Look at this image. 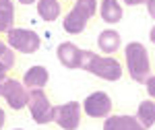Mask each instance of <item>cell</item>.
<instances>
[{"instance_id": "obj_1", "label": "cell", "mask_w": 155, "mask_h": 130, "mask_svg": "<svg viewBox=\"0 0 155 130\" xmlns=\"http://www.w3.org/2000/svg\"><path fill=\"white\" fill-rule=\"evenodd\" d=\"M81 68L91 72L93 76L107 81V83H116L124 74V66L118 58L114 56H99L97 52L83 50L81 52Z\"/></svg>"}, {"instance_id": "obj_2", "label": "cell", "mask_w": 155, "mask_h": 130, "mask_svg": "<svg viewBox=\"0 0 155 130\" xmlns=\"http://www.w3.org/2000/svg\"><path fill=\"white\" fill-rule=\"evenodd\" d=\"M124 66L134 83H143L151 76V56L141 41H130L124 46Z\"/></svg>"}, {"instance_id": "obj_3", "label": "cell", "mask_w": 155, "mask_h": 130, "mask_svg": "<svg viewBox=\"0 0 155 130\" xmlns=\"http://www.w3.org/2000/svg\"><path fill=\"white\" fill-rule=\"evenodd\" d=\"M99 2L97 0H74L72 8L62 19V29L68 35H79L87 29L89 21L97 15Z\"/></svg>"}, {"instance_id": "obj_4", "label": "cell", "mask_w": 155, "mask_h": 130, "mask_svg": "<svg viewBox=\"0 0 155 130\" xmlns=\"http://www.w3.org/2000/svg\"><path fill=\"white\" fill-rule=\"evenodd\" d=\"M4 41L12 52H19V54H35L41 47V37L33 29H25V27H12L6 33Z\"/></svg>"}, {"instance_id": "obj_5", "label": "cell", "mask_w": 155, "mask_h": 130, "mask_svg": "<svg viewBox=\"0 0 155 130\" xmlns=\"http://www.w3.org/2000/svg\"><path fill=\"white\" fill-rule=\"evenodd\" d=\"M27 109L31 114V120L44 126V124H50L52 122V116H54V103L50 101L48 93L44 89H31L29 91V101H27Z\"/></svg>"}, {"instance_id": "obj_6", "label": "cell", "mask_w": 155, "mask_h": 130, "mask_svg": "<svg viewBox=\"0 0 155 130\" xmlns=\"http://www.w3.org/2000/svg\"><path fill=\"white\" fill-rule=\"evenodd\" d=\"M81 118H83V106L79 101H66L54 106L52 122L62 130H77L81 126Z\"/></svg>"}, {"instance_id": "obj_7", "label": "cell", "mask_w": 155, "mask_h": 130, "mask_svg": "<svg viewBox=\"0 0 155 130\" xmlns=\"http://www.w3.org/2000/svg\"><path fill=\"white\" fill-rule=\"evenodd\" d=\"M81 106H83V114L87 118L106 120L107 116H112L114 101H112V97H110L106 91H93V93H89L85 97V101Z\"/></svg>"}, {"instance_id": "obj_8", "label": "cell", "mask_w": 155, "mask_h": 130, "mask_svg": "<svg viewBox=\"0 0 155 130\" xmlns=\"http://www.w3.org/2000/svg\"><path fill=\"white\" fill-rule=\"evenodd\" d=\"M0 97L6 101V106L15 109V112H21L27 107V101H29V89L25 87L21 81L17 79H6L4 85L0 87Z\"/></svg>"}, {"instance_id": "obj_9", "label": "cell", "mask_w": 155, "mask_h": 130, "mask_svg": "<svg viewBox=\"0 0 155 130\" xmlns=\"http://www.w3.org/2000/svg\"><path fill=\"white\" fill-rule=\"evenodd\" d=\"M81 52L83 50L79 46H74L72 41H62L56 47V58L64 68L77 70V68H81Z\"/></svg>"}, {"instance_id": "obj_10", "label": "cell", "mask_w": 155, "mask_h": 130, "mask_svg": "<svg viewBox=\"0 0 155 130\" xmlns=\"http://www.w3.org/2000/svg\"><path fill=\"white\" fill-rule=\"evenodd\" d=\"M104 130H145L137 116L128 114H112L104 120Z\"/></svg>"}, {"instance_id": "obj_11", "label": "cell", "mask_w": 155, "mask_h": 130, "mask_svg": "<svg viewBox=\"0 0 155 130\" xmlns=\"http://www.w3.org/2000/svg\"><path fill=\"white\" fill-rule=\"evenodd\" d=\"M50 81V72L46 66H41V64H37V66H31V68H27L23 74V81L21 83L31 91V89H44Z\"/></svg>"}, {"instance_id": "obj_12", "label": "cell", "mask_w": 155, "mask_h": 130, "mask_svg": "<svg viewBox=\"0 0 155 130\" xmlns=\"http://www.w3.org/2000/svg\"><path fill=\"white\" fill-rule=\"evenodd\" d=\"M99 17H101V21L107 25H116L122 21V17H124V8H122V4H120L118 0H99Z\"/></svg>"}, {"instance_id": "obj_13", "label": "cell", "mask_w": 155, "mask_h": 130, "mask_svg": "<svg viewBox=\"0 0 155 130\" xmlns=\"http://www.w3.org/2000/svg\"><path fill=\"white\" fill-rule=\"evenodd\" d=\"M97 46L104 52V56H112L116 54L122 46V37L116 29H104L99 35H97Z\"/></svg>"}, {"instance_id": "obj_14", "label": "cell", "mask_w": 155, "mask_h": 130, "mask_svg": "<svg viewBox=\"0 0 155 130\" xmlns=\"http://www.w3.org/2000/svg\"><path fill=\"white\" fill-rule=\"evenodd\" d=\"M35 8H37L39 19L46 21V23H54L56 19H60V15H62V4H60V0H37Z\"/></svg>"}, {"instance_id": "obj_15", "label": "cell", "mask_w": 155, "mask_h": 130, "mask_svg": "<svg viewBox=\"0 0 155 130\" xmlns=\"http://www.w3.org/2000/svg\"><path fill=\"white\" fill-rule=\"evenodd\" d=\"M15 2L12 0H0V33H8L15 27Z\"/></svg>"}, {"instance_id": "obj_16", "label": "cell", "mask_w": 155, "mask_h": 130, "mask_svg": "<svg viewBox=\"0 0 155 130\" xmlns=\"http://www.w3.org/2000/svg\"><path fill=\"white\" fill-rule=\"evenodd\" d=\"M137 120L141 122V126H143L145 130H149L151 126H155V101L153 99H145V101L139 103Z\"/></svg>"}, {"instance_id": "obj_17", "label": "cell", "mask_w": 155, "mask_h": 130, "mask_svg": "<svg viewBox=\"0 0 155 130\" xmlns=\"http://www.w3.org/2000/svg\"><path fill=\"white\" fill-rule=\"evenodd\" d=\"M0 64H4L8 70H12L15 64H17V56H15V52L8 47V44L4 39H0Z\"/></svg>"}, {"instance_id": "obj_18", "label": "cell", "mask_w": 155, "mask_h": 130, "mask_svg": "<svg viewBox=\"0 0 155 130\" xmlns=\"http://www.w3.org/2000/svg\"><path fill=\"white\" fill-rule=\"evenodd\" d=\"M145 89H147V95L155 101V74H151V76L145 81Z\"/></svg>"}, {"instance_id": "obj_19", "label": "cell", "mask_w": 155, "mask_h": 130, "mask_svg": "<svg viewBox=\"0 0 155 130\" xmlns=\"http://www.w3.org/2000/svg\"><path fill=\"white\" fill-rule=\"evenodd\" d=\"M8 72H11V70H8L4 64H0V87H2V85H4V81L8 79Z\"/></svg>"}, {"instance_id": "obj_20", "label": "cell", "mask_w": 155, "mask_h": 130, "mask_svg": "<svg viewBox=\"0 0 155 130\" xmlns=\"http://www.w3.org/2000/svg\"><path fill=\"white\" fill-rule=\"evenodd\" d=\"M145 6H147V12H149V17H151V19L155 21V0H147V4H145Z\"/></svg>"}, {"instance_id": "obj_21", "label": "cell", "mask_w": 155, "mask_h": 130, "mask_svg": "<svg viewBox=\"0 0 155 130\" xmlns=\"http://www.w3.org/2000/svg\"><path fill=\"white\" fill-rule=\"evenodd\" d=\"M124 4H128V6H139V4H147V0H122Z\"/></svg>"}, {"instance_id": "obj_22", "label": "cell", "mask_w": 155, "mask_h": 130, "mask_svg": "<svg viewBox=\"0 0 155 130\" xmlns=\"http://www.w3.org/2000/svg\"><path fill=\"white\" fill-rule=\"evenodd\" d=\"M4 124H6V112L0 107V130L4 128Z\"/></svg>"}, {"instance_id": "obj_23", "label": "cell", "mask_w": 155, "mask_h": 130, "mask_svg": "<svg viewBox=\"0 0 155 130\" xmlns=\"http://www.w3.org/2000/svg\"><path fill=\"white\" fill-rule=\"evenodd\" d=\"M149 39H151V44H155V25L151 27V31H149Z\"/></svg>"}, {"instance_id": "obj_24", "label": "cell", "mask_w": 155, "mask_h": 130, "mask_svg": "<svg viewBox=\"0 0 155 130\" xmlns=\"http://www.w3.org/2000/svg\"><path fill=\"white\" fill-rule=\"evenodd\" d=\"M17 2H19V4H25V6H27V4H33V2H37V0H17Z\"/></svg>"}, {"instance_id": "obj_25", "label": "cell", "mask_w": 155, "mask_h": 130, "mask_svg": "<svg viewBox=\"0 0 155 130\" xmlns=\"http://www.w3.org/2000/svg\"><path fill=\"white\" fill-rule=\"evenodd\" d=\"M60 2H74V0H60Z\"/></svg>"}, {"instance_id": "obj_26", "label": "cell", "mask_w": 155, "mask_h": 130, "mask_svg": "<svg viewBox=\"0 0 155 130\" xmlns=\"http://www.w3.org/2000/svg\"><path fill=\"white\" fill-rule=\"evenodd\" d=\"M12 130H23V128H12Z\"/></svg>"}]
</instances>
